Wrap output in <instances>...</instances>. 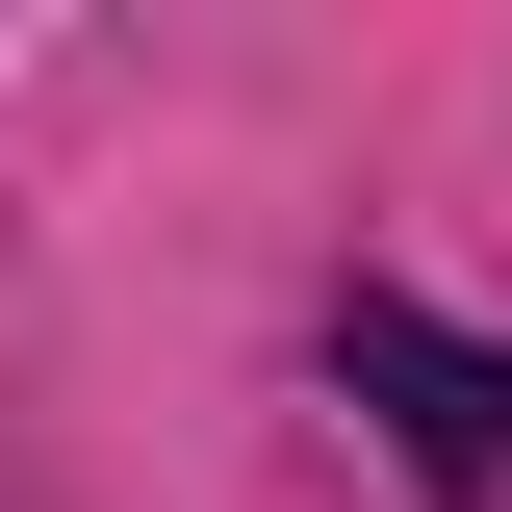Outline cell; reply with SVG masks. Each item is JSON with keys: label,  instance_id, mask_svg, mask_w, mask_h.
Segmentation results:
<instances>
[{"label": "cell", "instance_id": "6da1fadb", "mask_svg": "<svg viewBox=\"0 0 512 512\" xmlns=\"http://www.w3.org/2000/svg\"><path fill=\"white\" fill-rule=\"evenodd\" d=\"M333 384L384 410V461H410V487H461V512L512 487V359H487V333H436V308H359V333H333Z\"/></svg>", "mask_w": 512, "mask_h": 512}]
</instances>
